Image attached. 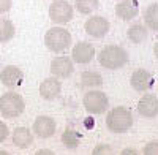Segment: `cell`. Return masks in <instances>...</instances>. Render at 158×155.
Returning a JSON list of instances; mask_svg holds the SVG:
<instances>
[{"label":"cell","instance_id":"1","mask_svg":"<svg viewBox=\"0 0 158 155\" xmlns=\"http://www.w3.org/2000/svg\"><path fill=\"white\" fill-rule=\"evenodd\" d=\"M128 52L120 46H104L98 54V63L103 68L118 70L128 63Z\"/></svg>","mask_w":158,"mask_h":155},{"label":"cell","instance_id":"2","mask_svg":"<svg viewBox=\"0 0 158 155\" xmlns=\"http://www.w3.org/2000/svg\"><path fill=\"white\" fill-rule=\"evenodd\" d=\"M106 127L109 132L115 135L127 133L133 127V115H131V112L127 108L117 106L111 109V112L106 115Z\"/></svg>","mask_w":158,"mask_h":155},{"label":"cell","instance_id":"3","mask_svg":"<svg viewBox=\"0 0 158 155\" xmlns=\"http://www.w3.org/2000/svg\"><path fill=\"white\" fill-rule=\"evenodd\" d=\"M44 44L51 52H63L71 46V33L63 27H52L44 35Z\"/></svg>","mask_w":158,"mask_h":155},{"label":"cell","instance_id":"4","mask_svg":"<svg viewBox=\"0 0 158 155\" xmlns=\"http://www.w3.org/2000/svg\"><path fill=\"white\" fill-rule=\"evenodd\" d=\"M25 101L16 92H6L0 97V114L5 119H16L24 112Z\"/></svg>","mask_w":158,"mask_h":155},{"label":"cell","instance_id":"5","mask_svg":"<svg viewBox=\"0 0 158 155\" xmlns=\"http://www.w3.org/2000/svg\"><path fill=\"white\" fill-rule=\"evenodd\" d=\"M82 105L89 114L100 115V114H104L108 111L109 100H108V95L104 92H101V90H89V92H85V95L82 98Z\"/></svg>","mask_w":158,"mask_h":155},{"label":"cell","instance_id":"6","mask_svg":"<svg viewBox=\"0 0 158 155\" xmlns=\"http://www.w3.org/2000/svg\"><path fill=\"white\" fill-rule=\"evenodd\" d=\"M73 5L67 0H54L49 6V18L56 24H67L73 19Z\"/></svg>","mask_w":158,"mask_h":155},{"label":"cell","instance_id":"7","mask_svg":"<svg viewBox=\"0 0 158 155\" xmlns=\"http://www.w3.org/2000/svg\"><path fill=\"white\" fill-rule=\"evenodd\" d=\"M84 29H85V33L94 36V38H103L109 33V29H111V24L106 18L103 16H90L85 24H84Z\"/></svg>","mask_w":158,"mask_h":155},{"label":"cell","instance_id":"8","mask_svg":"<svg viewBox=\"0 0 158 155\" xmlns=\"http://www.w3.org/2000/svg\"><path fill=\"white\" fill-rule=\"evenodd\" d=\"M0 81L8 89H18L24 82V73L16 65H6L0 71Z\"/></svg>","mask_w":158,"mask_h":155},{"label":"cell","instance_id":"9","mask_svg":"<svg viewBox=\"0 0 158 155\" xmlns=\"http://www.w3.org/2000/svg\"><path fill=\"white\" fill-rule=\"evenodd\" d=\"M56 128H57L56 120L49 117V115H38L33 122V133L35 136L41 139H48L51 136H54Z\"/></svg>","mask_w":158,"mask_h":155},{"label":"cell","instance_id":"10","mask_svg":"<svg viewBox=\"0 0 158 155\" xmlns=\"http://www.w3.org/2000/svg\"><path fill=\"white\" fill-rule=\"evenodd\" d=\"M95 57V48L92 46L90 43H85V41H79L73 46V51H71V60L74 63H90Z\"/></svg>","mask_w":158,"mask_h":155},{"label":"cell","instance_id":"11","mask_svg":"<svg viewBox=\"0 0 158 155\" xmlns=\"http://www.w3.org/2000/svg\"><path fill=\"white\" fill-rule=\"evenodd\" d=\"M153 76L144 68H139V70H135L133 74L130 78V84L133 87L136 92H146V90L152 89L153 86Z\"/></svg>","mask_w":158,"mask_h":155},{"label":"cell","instance_id":"12","mask_svg":"<svg viewBox=\"0 0 158 155\" xmlns=\"http://www.w3.org/2000/svg\"><path fill=\"white\" fill-rule=\"evenodd\" d=\"M73 71H74V65L70 57H56L51 62V73L56 78L67 79L73 74Z\"/></svg>","mask_w":158,"mask_h":155},{"label":"cell","instance_id":"13","mask_svg":"<svg viewBox=\"0 0 158 155\" xmlns=\"http://www.w3.org/2000/svg\"><path fill=\"white\" fill-rule=\"evenodd\" d=\"M138 112L139 115L146 119H153L156 117V112H158V98L155 94H147L144 95L139 103H138Z\"/></svg>","mask_w":158,"mask_h":155},{"label":"cell","instance_id":"14","mask_svg":"<svg viewBox=\"0 0 158 155\" xmlns=\"http://www.w3.org/2000/svg\"><path fill=\"white\" fill-rule=\"evenodd\" d=\"M62 94V84L59 81V78L52 76L46 78V79L40 84V95L44 100H54Z\"/></svg>","mask_w":158,"mask_h":155},{"label":"cell","instance_id":"15","mask_svg":"<svg viewBox=\"0 0 158 155\" xmlns=\"http://www.w3.org/2000/svg\"><path fill=\"white\" fill-rule=\"evenodd\" d=\"M115 15L122 21H131L139 15V3L138 0H123L117 3L115 6Z\"/></svg>","mask_w":158,"mask_h":155},{"label":"cell","instance_id":"16","mask_svg":"<svg viewBox=\"0 0 158 155\" xmlns=\"http://www.w3.org/2000/svg\"><path fill=\"white\" fill-rule=\"evenodd\" d=\"M13 144L19 149H29L33 144V135L29 128L25 127H18L13 132Z\"/></svg>","mask_w":158,"mask_h":155},{"label":"cell","instance_id":"17","mask_svg":"<svg viewBox=\"0 0 158 155\" xmlns=\"http://www.w3.org/2000/svg\"><path fill=\"white\" fill-rule=\"evenodd\" d=\"M127 36L130 38L131 43H136V44L144 43L149 36V29L142 24H133V25H130V29L127 32Z\"/></svg>","mask_w":158,"mask_h":155},{"label":"cell","instance_id":"18","mask_svg":"<svg viewBox=\"0 0 158 155\" xmlns=\"http://www.w3.org/2000/svg\"><path fill=\"white\" fill-rule=\"evenodd\" d=\"M81 84L87 89H95L103 84V78L97 71H82L81 73Z\"/></svg>","mask_w":158,"mask_h":155},{"label":"cell","instance_id":"19","mask_svg":"<svg viewBox=\"0 0 158 155\" xmlns=\"http://www.w3.org/2000/svg\"><path fill=\"white\" fill-rule=\"evenodd\" d=\"M62 143L67 149H76L81 143V135H79L74 128L68 127L67 130L62 133Z\"/></svg>","mask_w":158,"mask_h":155},{"label":"cell","instance_id":"20","mask_svg":"<svg viewBox=\"0 0 158 155\" xmlns=\"http://www.w3.org/2000/svg\"><path fill=\"white\" fill-rule=\"evenodd\" d=\"M144 22H146V25L150 30H156L158 27V5L156 3H152L150 6L146 8V11H144Z\"/></svg>","mask_w":158,"mask_h":155},{"label":"cell","instance_id":"21","mask_svg":"<svg viewBox=\"0 0 158 155\" xmlns=\"http://www.w3.org/2000/svg\"><path fill=\"white\" fill-rule=\"evenodd\" d=\"M15 36V24L6 18H0V43H6Z\"/></svg>","mask_w":158,"mask_h":155},{"label":"cell","instance_id":"22","mask_svg":"<svg viewBox=\"0 0 158 155\" xmlns=\"http://www.w3.org/2000/svg\"><path fill=\"white\" fill-rule=\"evenodd\" d=\"M98 6H100V0H76L74 2V8L81 15H92L94 11L98 10Z\"/></svg>","mask_w":158,"mask_h":155},{"label":"cell","instance_id":"23","mask_svg":"<svg viewBox=\"0 0 158 155\" xmlns=\"http://www.w3.org/2000/svg\"><path fill=\"white\" fill-rule=\"evenodd\" d=\"M114 152V149H112V146H109V144H97L95 147H94V155H101V153H112Z\"/></svg>","mask_w":158,"mask_h":155},{"label":"cell","instance_id":"24","mask_svg":"<svg viewBox=\"0 0 158 155\" xmlns=\"http://www.w3.org/2000/svg\"><path fill=\"white\" fill-rule=\"evenodd\" d=\"M144 153H150V155H155L156 152H158V143H156V139H152L150 141V143L146 146V147H144V150H142Z\"/></svg>","mask_w":158,"mask_h":155},{"label":"cell","instance_id":"25","mask_svg":"<svg viewBox=\"0 0 158 155\" xmlns=\"http://www.w3.org/2000/svg\"><path fill=\"white\" fill-rule=\"evenodd\" d=\"M13 6V0H0V15L8 13Z\"/></svg>","mask_w":158,"mask_h":155},{"label":"cell","instance_id":"26","mask_svg":"<svg viewBox=\"0 0 158 155\" xmlns=\"http://www.w3.org/2000/svg\"><path fill=\"white\" fill-rule=\"evenodd\" d=\"M6 138H8V127L5 125V122L0 120V143H3Z\"/></svg>","mask_w":158,"mask_h":155},{"label":"cell","instance_id":"27","mask_svg":"<svg viewBox=\"0 0 158 155\" xmlns=\"http://www.w3.org/2000/svg\"><path fill=\"white\" fill-rule=\"evenodd\" d=\"M122 153H123V155H128V153H136V150H135V149H123V150H122Z\"/></svg>","mask_w":158,"mask_h":155},{"label":"cell","instance_id":"28","mask_svg":"<svg viewBox=\"0 0 158 155\" xmlns=\"http://www.w3.org/2000/svg\"><path fill=\"white\" fill-rule=\"evenodd\" d=\"M38 153H52V150H49V149H41V150H38Z\"/></svg>","mask_w":158,"mask_h":155}]
</instances>
